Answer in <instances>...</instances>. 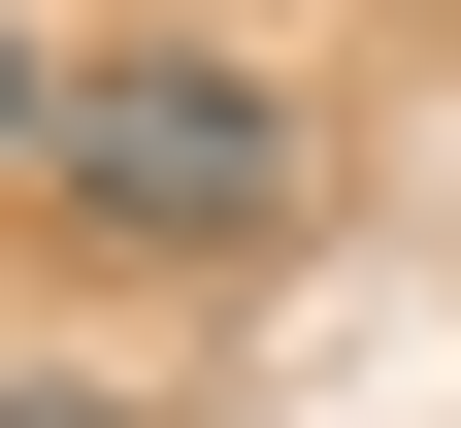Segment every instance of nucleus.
<instances>
[{
    "instance_id": "3",
    "label": "nucleus",
    "mask_w": 461,
    "mask_h": 428,
    "mask_svg": "<svg viewBox=\"0 0 461 428\" xmlns=\"http://www.w3.org/2000/svg\"><path fill=\"white\" fill-rule=\"evenodd\" d=\"M0 428H99V396H0Z\"/></svg>"
},
{
    "instance_id": "2",
    "label": "nucleus",
    "mask_w": 461,
    "mask_h": 428,
    "mask_svg": "<svg viewBox=\"0 0 461 428\" xmlns=\"http://www.w3.org/2000/svg\"><path fill=\"white\" fill-rule=\"evenodd\" d=\"M33 132H67V67H33V33H0V165H33Z\"/></svg>"
},
{
    "instance_id": "1",
    "label": "nucleus",
    "mask_w": 461,
    "mask_h": 428,
    "mask_svg": "<svg viewBox=\"0 0 461 428\" xmlns=\"http://www.w3.org/2000/svg\"><path fill=\"white\" fill-rule=\"evenodd\" d=\"M297 67H230V33H99L67 67V132H33V198L99 231V264H264V231H297Z\"/></svg>"
}]
</instances>
